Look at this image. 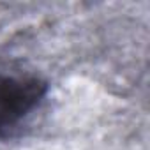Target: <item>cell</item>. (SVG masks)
<instances>
[{
  "instance_id": "obj_1",
  "label": "cell",
  "mask_w": 150,
  "mask_h": 150,
  "mask_svg": "<svg viewBox=\"0 0 150 150\" xmlns=\"http://www.w3.org/2000/svg\"><path fill=\"white\" fill-rule=\"evenodd\" d=\"M46 81L35 76H18L0 71V136L20 125L42 103Z\"/></svg>"
}]
</instances>
